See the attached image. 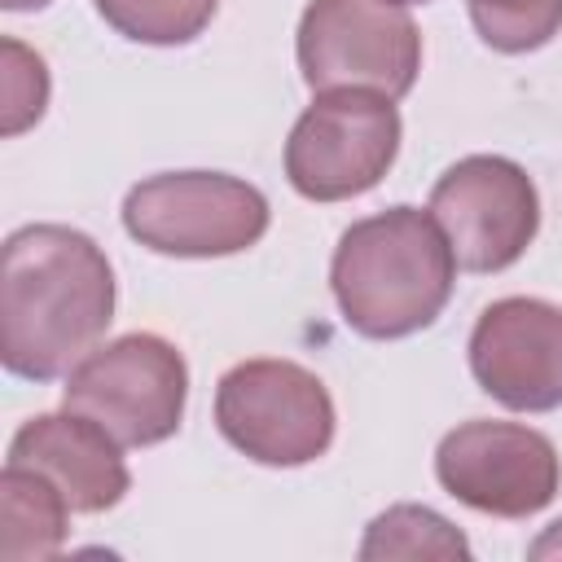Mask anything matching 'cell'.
Segmentation results:
<instances>
[{"mask_svg":"<svg viewBox=\"0 0 562 562\" xmlns=\"http://www.w3.org/2000/svg\"><path fill=\"white\" fill-rule=\"evenodd\" d=\"M114 321V272L101 246L66 224H26L0 250V360L48 382L79 364Z\"/></svg>","mask_w":562,"mask_h":562,"instance_id":"cell-1","label":"cell"},{"mask_svg":"<svg viewBox=\"0 0 562 562\" xmlns=\"http://www.w3.org/2000/svg\"><path fill=\"white\" fill-rule=\"evenodd\" d=\"M457 259L435 224L417 206H391L351 224L334 250V299L347 325L364 338H404L426 329L452 294Z\"/></svg>","mask_w":562,"mask_h":562,"instance_id":"cell-2","label":"cell"},{"mask_svg":"<svg viewBox=\"0 0 562 562\" xmlns=\"http://www.w3.org/2000/svg\"><path fill=\"white\" fill-rule=\"evenodd\" d=\"M189 395L184 356L158 334H123L88 351L66 378V408L92 417L123 448H149L180 430Z\"/></svg>","mask_w":562,"mask_h":562,"instance_id":"cell-3","label":"cell"},{"mask_svg":"<svg viewBox=\"0 0 562 562\" xmlns=\"http://www.w3.org/2000/svg\"><path fill=\"white\" fill-rule=\"evenodd\" d=\"M307 88L404 97L422 70V35L400 0H312L299 22Z\"/></svg>","mask_w":562,"mask_h":562,"instance_id":"cell-4","label":"cell"},{"mask_svg":"<svg viewBox=\"0 0 562 562\" xmlns=\"http://www.w3.org/2000/svg\"><path fill=\"white\" fill-rule=\"evenodd\" d=\"M220 435L259 465H307L334 443V400L294 360H241L215 391Z\"/></svg>","mask_w":562,"mask_h":562,"instance_id":"cell-5","label":"cell"},{"mask_svg":"<svg viewBox=\"0 0 562 562\" xmlns=\"http://www.w3.org/2000/svg\"><path fill=\"white\" fill-rule=\"evenodd\" d=\"M127 233L180 259L250 250L268 233V202L255 184L220 171H167L140 180L123 202Z\"/></svg>","mask_w":562,"mask_h":562,"instance_id":"cell-6","label":"cell"},{"mask_svg":"<svg viewBox=\"0 0 562 562\" xmlns=\"http://www.w3.org/2000/svg\"><path fill=\"white\" fill-rule=\"evenodd\" d=\"M400 149V114L391 97L338 88L321 92L285 140V176L312 202L369 193Z\"/></svg>","mask_w":562,"mask_h":562,"instance_id":"cell-7","label":"cell"},{"mask_svg":"<svg viewBox=\"0 0 562 562\" xmlns=\"http://www.w3.org/2000/svg\"><path fill=\"white\" fill-rule=\"evenodd\" d=\"M430 215L443 228L452 259L470 272H501L531 246L540 198L531 176L496 154L452 162L430 189Z\"/></svg>","mask_w":562,"mask_h":562,"instance_id":"cell-8","label":"cell"},{"mask_svg":"<svg viewBox=\"0 0 562 562\" xmlns=\"http://www.w3.org/2000/svg\"><path fill=\"white\" fill-rule=\"evenodd\" d=\"M439 483L470 509L496 518H527L558 492L562 465L553 443L518 422H465L443 435L435 452Z\"/></svg>","mask_w":562,"mask_h":562,"instance_id":"cell-9","label":"cell"},{"mask_svg":"<svg viewBox=\"0 0 562 562\" xmlns=\"http://www.w3.org/2000/svg\"><path fill=\"white\" fill-rule=\"evenodd\" d=\"M479 386L518 413L562 404V312L544 299H501L483 307L470 334Z\"/></svg>","mask_w":562,"mask_h":562,"instance_id":"cell-10","label":"cell"},{"mask_svg":"<svg viewBox=\"0 0 562 562\" xmlns=\"http://www.w3.org/2000/svg\"><path fill=\"white\" fill-rule=\"evenodd\" d=\"M119 448L123 443L110 430L66 408V413L31 417L9 443V465H26L53 479L75 514H101L119 505L132 483Z\"/></svg>","mask_w":562,"mask_h":562,"instance_id":"cell-11","label":"cell"},{"mask_svg":"<svg viewBox=\"0 0 562 562\" xmlns=\"http://www.w3.org/2000/svg\"><path fill=\"white\" fill-rule=\"evenodd\" d=\"M66 496L53 479L26 465L0 474V562H44L66 540Z\"/></svg>","mask_w":562,"mask_h":562,"instance_id":"cell-12","label":"cell"},{"mask_svg":"<svg viewBox=\"0 0 562 562\" xmlns=\"http://www.w3.org/2000/svg\"><path fill=\"white\" fill-rule=\"evenodd\" d=\"M360 558L364 562H373V558H470V544L435 509L395 505L369 522Z\"/></svg>","mask_w":562,"mask_h":562,"instance_id":"cell-13","label":"cell"},{"mask_svg":"<svg viewBox=\"0 0 562 562\" xmlns=\"http://www.w3.org/2000/svg\"><path fill=\"white\" fill-rule=\"evenodd\" d=\"M220 0H97V13L140 44H189L215 18Z\"/></svg>","mask_w":562,"mask_h":562,"instance_id":"cell-14","label":"cell"},{"mask_svg":"<svg viewBox=\"0 0 562 562\" xmlns=\"http://www.w3.org/2000/svg\"><path fill=\"white\" fill-rule=\"evenodd\" d=\"M474 31L501 53H531L562 26V0H470Z\"/></svg>","mask_w":562,"mask_h":562,"instance_id":"cell-15","label":"cell"},{"mask_svg":"<svg viewBox=\"0 0 562 562\" xmlns=\"http://www.w3.org/2000/svg\"><path fill=\"white\" fill-rule=\"evenodd\" d=\"M0 48H4V119H0V132L18 136L22 127H31L44 114L48 70H44L40 53L22 48L18 40H4Z\"/></svg>","mask_w":562,"mask_h":562,"instance_id":"cell-16","label":"cell"},{"mask_svg":"<svg viewBox=\"0 0 562 562\" xmlns=\"http://www.w3.org/2000/svg\"><path fill=\"white\" fill-rule=\"evenodd\" d=\"M531 558H562V518L531 544Z\"/></svg>","mask_w":562,"mask_h":562,"instance_id":"cell-17","label":"cell"},{"mask_svg":"<svg viewBox=\"0 0 562 562\" xmlns=\"http://www.w3.org/2000/svg\"><path fill=\"white\" fill-rule=\"evenodd\" d=\"M0 4H4V9H13V13H18V9H44V4H48V0H0Z\"/></svg>","mask_w":562,"mask_h":562,"instance_id":"cell-18","label":"cell"},{"mask_svg":"<svg viewBox=\"0 0 562 562\" xmlns=\"http://www.w3.org/2000/svg\"><path fill=\"white\" fill-rule=\"evenodd\" d=\"M400 4H426V0H400Z\"/></svg>","mask_w":562,"mask_h":562,"instance_id":"cell-19","label":"cell"}]
</instances>
